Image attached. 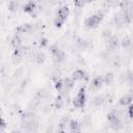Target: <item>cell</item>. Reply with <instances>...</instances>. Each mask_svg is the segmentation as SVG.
<instances>
[{"label": "cell", "instance_id": "cell-19", "mask_svg": "<svg viewBox=\"0 0 133 133\" xmlns=\"http://www.w3.org/2000/svg\"><path fill=\"white\" fill-rule=\"evenodd\" d=\"M34 60H35V62L38 63V64L43 63V62L46 60V55H45V53H44V52H38V53H36L35 56H34Z\"/></svg>", "mask_w": 133, "mask_h": 133}, {"label": "cell", "instance_id": "cell-30", "mask_svg": "<svg viewBox=\"0 0 133 133\" xmlns=\"http://www.w3.org/2000/svg\"><path fill=\"white\" fill-rule=\"evenodd\" d=\"M59 77H60V71L56 70V71L53 73L52 78H53V80H54V81H56V80H58V79H59Z\"/></svg>", "mask_w": 133, "mask_h": 133}, {"label": "cell", "instance_id": "cell-17", "mask_svg": "<svg viewBox=\"0 0 133 133\" xmlns=\"http://www.w3.org/2000/svg\"><path fill=\"white\" fill-rule=\"evenodd\" d=\"M19 1L18 0H10L9 2H8V4H7V8H8V10L9 11H17L18 10V8H19Z\"/></svg>", "mask_w": 133, "mask_h": 133}, {"label": "cell", "instance_id": "cell-34", "mask_svg": "<svg viewBox=\"0 0 133 133\" xmlns=\"http://www.w3.org/2000/svg\"><path fill=\"white\" fill-rule=\"evenodd\" d=\"M132 14H133V5H132Z\"/></svg>", "mask_w": 133, "mask_h": 133}, {"label": "cell", "instance_id": "cell-6", "mask_svg": "<svg viewBox=\"0 0 133 133\" xmlns=\"http://www.w3.org/2000/svg\"><path fill=\"white\" fill-rule=\"evenodd\" d=\"M34 30V26L32 24H23L21 26H19L16 30V32L20 35L22 34H27V33H31Z\"/></svg>", "mask_w": 133, "mask_h": 133}, {"label": "cell", "instance_id": "cell-24", "mask_svg": "<svg viewBox=\"0 0 133 133\" xmlns=\"http://www.w3.org/2000/svg\"><path fill=\"white\" fill-rule=\"evenodd\" d=\"M77 45H78V47H79L80 49H85V48L88 46V43H87V41L80 38V39L77 42Z\"/></svg>", "mask_w": 133, "mask_h": 133}, {"label": "cell", "instance_id": "cell-2", "mask_svg": "<svg viewBox=\"0 0 133 133\" xmlns=\"http://www.w3.org/2000/svg\"><path fill=\"white\" fill-rule=\"evenodd\" d=\"M103 18H104V12L103 11H98L95 15L86 18L84 20V25H85L86 28H90V29L91 28H96L102 22Z\"/></svg>", "mask_w": 133, "mask_h": 133}, {"label": "cell", "instance_id": "cell-31", "mask_svg": "<svg viewBox=\"0 0 133 133\" xmlns=\"http://www.w3.org/2000/svg\"><path fill=\"white\" fill-rule=\"evenodd\" d=\"M5 128H6V123H5V121L2 118V119H1V129H0V132H3Z\"/></svg>", "mask_w": 133, "mask_h": 133}, {"label": "cell", "instance_id": "cell-12", "mask_svg": "<svg viewBox=\"0 0 133 133\" xmlns=\"http://www.w3.org/2000/svg\"><path fill=\"white\" fill-rule=\"evenodd\" d=\"M103 84H105V82H104V77H103V76H98V77L94 78L92 81H91V87H92L94 89H99V88H101V87L103 86Z\"/></svg>", "mask_w": 133, "mask_h": 133}, {"label": "cell", "instance_id": "cell-18", "mask_svg": "<svg viewBox=\"0 0 133 133\" xmlns=\"http://www.w3.org/2000/svg\"><path fill=\"white\" fill-rule=\"evenodd\" d=\"M63 104H64V101H63V98L61 95H58L54 101V106L56 109H61L63 107Z\"/></svg>", "mask_w": 133, "mask_h": 133}, {"label": "cell", "instance_id": "cell-5", "mask_svg": "<svg viewBox=\"0 0 133 133\" xmlns=\"http://www.w3.org/2000/svg\"><path fill=\"white\" fill-rule=\"evenodd\" d=\"M36 9H37L36 3L33 0H30L25 5H23V11L26 12V14H28V15H31L32 17L36 15Z\"/></svg>", "mask_w": 133, "mask_h": 133}, {"label": "cell", "instance_id": "cell-25", "mask_svg": "<svg viewBox=\"0 0 133 133\" xmlns=\"http://www.w3.org/2000/svg\"><path fill=\"white\" fill-rule=\"evenodd\" d=\"M63 23H64V21H62L60 18H58V17H55L54 18V25L56 26V27H61L62 25H63Z\"/></svg>", "mask_w": 133, "mask_h": 133}, {"label": "cell", "instance_id": "cell-8", "mask_svg": "<svg viewBox=\"0 0 133 133\" xmlns=\"http://www.w3.org/2000/svg\"><path fill=\"white\" fill-rule=\"evenodd\" d=\"M121 42L118 41V37L115 36V35H111V37L106 42V45H107V48L109 50H115L118 48Z\"/></svg>", "mask_w": 133, "mask_h": 133}, {"label": "cell", "instance_id": "cell-13", "mask_svg": "<svg viewBox=\"0 0 133 133\" xmlns=\"http://www.w3.org/2000/svg\"><path fill=\"white\" fill-rule=\"evenodd\" d=\"M109 124H110V128L113 131H119L124 128V122L121 118H116L112 122H109Z\"/></svg>", "mask_w": 133, "mask_h": 133}, {"label": "cell", "instance_id": "cell-23", "mask_svg": "<svg viewBox=\"0 0 133 133\" xmlns=\"http://www.w3.org/2000/svg\"><path fill=\"white\" fill-rule=\"evenodd\" d=\"M118 4V0H105V6L107 7H115Z\"/></svg>", "mask_w": 133, "mask_h": 133}, {"label": "cell", "instance_id": "cell-10", "mask_svg": "<svg viewBox=\"0 0 133 133\" xmlns=\"http://www.w3.org/2000/svg\"><path fill=\"white\" fill-rule=\"evenodd\" d=\"M72 78L74 81H82V80H87V75L84 71L82 70H76L72 74Z\"/></svg>", "mask_w": 133, "mask_h": 133}, {"label": "cell", "instance_id": "cell-1", "mask_svg": "<svg viewBox=\"0 0 133 133\" xmlns=\"http://www.w3.org/2000/svg\"><path fill=\"white\" fill-rule=\"evenodd\" d=\"M21 127L27 132H36L38 128V117L33 111L24 112L21 115Z\"/></svg>", "mask_w": 133, "mask_h": 133}, {"label": "cell", "instance_id": "cell-33", "mask_svg": "<svg viewBox=\"0 0 133 133\" xmlns=\"http://www.w3.org/2000/svg\"><path fill=\"white\" fill-rule=\"evenodd\" d=\"M94 1H96V0H85V2H87V3H90V2H94Z\"/></svg>", "mask_w": 133, "mask_h": 133}, {"label": "cell", "instance_id": "cell-22", "mask_svg": "<svg viewBox=\"0 0 133 133\" xmlns=\"http://www.w3.org/2000/svg\"><path fill=\"white\" fill-rule=\"evenodd\" d=\"M54 86H55V89L57 90V91H62V88H63V80L62 79H58V80H56L55 81V84H54Z\"/></svg>", "mask_w": 133, "mask_h": 133}, {"label": "cell", "instance_id": "cell-27", "mask_svg": "<svg viewBox=\"0 0 133 133\" xmlns=\"http://www.w3.org/2000/svg\"><path fill=\"white\" fill-rule=\"evenodd\" d=\"M127 112H128V115H129L130 119H133V103L129 104V106L127 108Z\"/></svg>", "mask_w": 133, "mask_h": 133}, {"label": "cell", "instance_id": "cell-20", "mask_svg": "<svg viewBox=\"0 0 133 133\" xmlns=\"http://www.w3.org/2000/svg\"><path fill=\"white\" fill-rule=\"evenodd\" d=\"M121 45H122V47H123V48L128 49L129 47H131V46H132V41H131V38H130L129 36H125V37L122 39Z\"/></svg>", "mask_w": 133, "mask_h": 133}, {"label": "cell", "instance_id": "cell-3", "mask_svg": "<svg viewBox=\"0 0 133 133\" xmlns=\"http://www.w3.org/2000/svg\"><path fill=\"white\" fill-rule=\"evenodd\" d=\"M86 101V94H85V87H81L79 91L77 92L76 97L73 100V105L76 108H83Z\"/></svg>", "mask_w": 133, "mask_h": 133}, {"label": "cell", "instance_id": "cell-11", "mask_svg": "<svg viewBox=\"0 0 133 133\" xmlns=\"http://www.w3.org/2000/svg\"><path fill=\"white\" fill-rule=\"evenodd\" d=\"M132 101H133V94H126L119 98L118 104L122 106H127V105L131 104Z\"/></svg>", "mask_w": 133, "mask_h": 133}, {"label": "cell", "instance_id": "cell-29", "mask_svg": "<svg viewBox=\"0 0 133 133\" xmlns=\"http://www.w3.org/2000/svg\"><path fill=\"white\" fill-rule=\"evenodd\" d=\"M54 0H38V3L42 6H46V5H50Z\"/></svg>", "mask_w": 133, "mask_h": 133}, {"label": "cell", "instance_id": "cell-15", "mask_svg": "<svg viewBox=\"0 0 133 133\" xmlns=\"http://www.w3.org/2000/svg\"><path fill=\"white\" fill-rule=\"evenodd\" d=\"M11 45L15 47V49L22 46V38H21V35H20V34L16 33V34L12 36V38H11Z\"/></svg>", "mask_w": 133, "mask_h": 133}, {"label": "cell", "instance_id": "cell-21", "mask_svg": "<svg viewBox=\"0 0 133 133\" xmlns=\"http://www.w3.org/2000/svg\"><path fill=\"white\" fill-rule=\"evenodd\" d=\"M104 82H105V84H111L112 82H113V80H114V75L112 74V73H106L104 76Z\"/></svg>", "mask_w": 133, "mask_h": 133}, {"label": "cell", "instance_id": "cell-26", "mask_svg": "<svg viewBox=\"0 0 133 133\" xmlns=\"http://www.w3.org/2000/svg\"><path fill=\"white\" fill-rule=\"evenodd\" d=\"M84 4H85V0H74V5L78 8L83 7Z\"/></svg>", "mask_w": 133, "mask_h": 133}, {"label": "cell", "instance_id": "cell-9", "mask_svg": "<svg viewBox=\"0 0 133 133\" xmlns=\"http://www.w3.org/2000/svg\"><path fill=\"white\" fill-rule=\"evenodd\" d=\"M74 85H75V81L73 80V78L71 77V78H65V79H63V88H62V94H64V95H66L73 87H74Z\"/></svg>", "mask_w": 133, "mask_h": 133}, {"label": "cell", "instance_id": "cell-14", "mask_svg": "<svg viewBox=\"0 0 133 133\" xmlns=\"http://www.w3.org/2000/svg\"><path fill=\"white\" fill-rule=\"evenodd\" d=\"M69 129L71 132H80L81 131V125L77 121L71 119L69 122Z\"/></svg>", "mask_w": 133, "mask_h": 133}, {"label": "cell", "instance_id": "cell-32", "mask_svg": "<svg viewBox=\"0 0 133 133\" xmlns=\"http://www.w3.org/2000/svg\"><path fill=\"white\" fill-rule=\"evenodd\" d=\"M39 45H41V47H45V46L47 45V38H43V39H41Z\"/></svg>", "mask_w": 133, "mask_h": 133}, {"label": "cell", "instance_id": "cell-7", "mask_svg": "<svg viewBox=\"0 0 133 133\" xmlns=\"http://www.w3.org/2000/svg\"><path fill=\"white\" fill-rule=\"evenodd\" d=\"M69 15H70V8H69V6L68 5H62L61 7H59V9H58V11L56 14V17L60 18L62 21L65 22L66 19H68V17H69Z\"/></svg>", "mask_w": 133, "mask_h": 133}, {"label": "cell", "instance_id": "cell-4", "mask_svg": "<svg viewBox=\"0 0 133 133\" xmlns=\"http://www.w3.org/2000/svg\"><path fill=\"white\" fill-rule=\"evenodd\" d=\"M51 54H52V57H53V60L55 63H60L64 60V57H65V54L62 50H60L56 45H52L50 46L49 48Z\"/></svg>", "mask_w": 133, "mask_h": 133}, {"label": "cell", "instance_id": "cell-16", "mask_svg": "<svg viewBox=\"0 0 133 133\" xmlns=\"http://www.w3.org/2000/svg\"><path fill=\"white\" fill-rule=\"evenodd\" d=\"M104 102H105V98L103 97V96H96L95 98H94V100H92V105L94 106H96V107H100V106H102L103 104H104Z\"/></svg>", "mask_w": 133, "mask_h": 133}, {"label": "cell", "instance_id": "cell-28", "mask_svg": "<svg viewBox=\"0 0 133 133\" xmlns=\"http://www.w3.org/2000/svg\"><path fill=\"white\" fill-rule=\"evenodd\" d=\"M111 32L110 31H108V30H104L103 31V37H104V39H105V42H107L110 37H111Z\"/></svg>", "mask_w": 133, "mask_h": 133}]
</instances>
